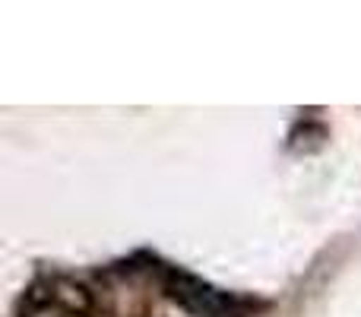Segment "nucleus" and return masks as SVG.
Wrapping results in <instances>:
<instances>
[{
  "mask_svg": "<svg viewBox=\"0 0 361 317\" xmlns=\"http://www.w3.org/2000/svg\"><path fill=\"white\" fill-rule=\"evenodd\" d=\"M162 292L197 317H238L231 295L219 292L200 276H190L178 267H162Z\"/></svg>",
  "mask_w": 361,
  "mask_h": 317,
  "instance_id": "1",
  "label": "nucleus"
}]
</instances>
